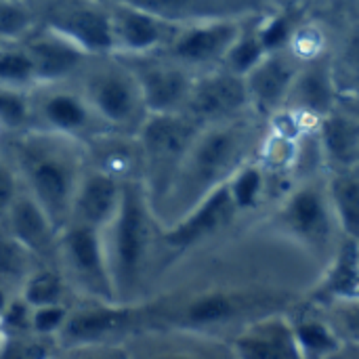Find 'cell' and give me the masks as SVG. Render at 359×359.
Instances as JSON below:
<instances>
[{"mask_svg":"<svg viewBox=\"0 0 359 359\" xmlns=\"http://www.w3.org/2000/svg\"><path fill=\"white\" fill-rule=\"evenodd\" d=\"M160 19L187 25L217 19H252L276 8V0H120Z\"/></svg>","mask_w":359,"mask_h":359,"instance_id":"obj_19","label":"cell"},{"mask_svg":"<svg viewBox=\"0 0 359 359\" xmlns=\"http://www.w3.org/2000/svg\"><path fill=\"white\" fill-rule=\"evenodd\" d=\"M69 292L72 290L57 265H44V267L32 269L19 286V297L29 307L67 303Z\"/></svg>","mask_w":359,"mask_h":359,"instance_id":"obj_29","label":"cell"},{"mask_svg":"<svg viewBox=\"0 0 359 359\" xmlns=\"http://www.w3.org/2000/svg\"><path fill=\"white\" fill-rule=\"evenodd\" d=\"M109 21H111V40L114 55L120 57H139L160 53L172 38L179 25L160 19L139 6L107 0Z\"/></svg>","mask_w":359,"mask_h":359,"instance_id":"obj_15","label":"cell"},{"mask_svg":"<svg viewBox=\"0 0 359 359\" xmlns=\"http://www.w3.org/2000/svg\"><path fill=\"white\" fill-rule=\"evenodd\" d=\"M0 126L2 133H17L32 128L29 90L0 88Z\"/></svg>","mask_w":359,"mask_h":359,"instance_id":"obj_33","label":"cell"},{"mask_svg":"<svg viewBox=\"0 0 359 359\" xmlns=\"http://www.w3.org/2000/svg\"><path fill=\"white\" fill-rule=\"evenodd\" d=\"M122 59L135 72L149 114H183L198 74L179 65L164 53Z\"/></svg>","mask_w":359,"mask_h":359,"instance_id":"obj_14","label":"cell"},{"mask_svg":"<svg viewBox=\"0 0 359 359\" xmlns=\"http://www.w3.org/2000/svg\"><path fill=\"white\" fill-rule=\"evenodd\" d=\"M269 120L252 114L202 126L191 141L156 215L162 227L175 225L200 202L225 187L248 162L259 158Z\"/></svg>","mask_w":359,"mask_h":359,"instance_id":"obj_1","label":"cell"},{"mask_svg":"<svg viewBox=\"0 0 359 359\" xmlns=\"http://www.w3.org/2000/svg\"><path fill=\"white\" fill-rule=\"evenodd\" d=\"M57 343L50 339L27 334H4L0 341V359H48Z\"/></svg>","mask_w":359,"mask_h":359,"instance_id":"obj_34","label":"cell"},{"mask_svg":"<svg viewBox=\"0 0 359 359\" xmlns=\"http://www.w3.org/2000/svg\"><path fill=\"white\" fill-rule=\"evenodd\" d=\"M257 21H259V17H252V19L246 21V25L242 27L236 42L231 44V48H229V53H227L221 67H225V69H229L233 74L246 76L267 55L263 44H261L259 32H257Z\"/></svg>","mask_w":359,"mask_h":359,"instance_id":"obj_31","label":"cell"},{"mask_svg":"<svg viewBox=\"0 0 359 359\" xmlns=\"http://www.w3.org/2000/svg\"><path fill=\"white\" fill-rule=\"evenodd\" d=\"M233 359H305L290 313H273L242 328L229 339Z\"/></svg>","mask_w":359,"mask_h":359,"instance_id":"obj_20","label":"cell"},{"mask_svg":"<svg viewBox=\"0 0 359 359\" xmlns=\"http://www.w3.org/2000/svg\"><path fill=\"white\" fill-rule=\"evenodd\" d=\"M38 25V8L32 2L0 0V44L21 42Z\"/></svg>","mask_w":359,"mask_h":359,"instance_id":"obj_32","label":"cell"},{"mask_svg":"<svg viewBox=\"0 0 359 359\" xmlns=\"http://www.w3.org/2000/svg\"><path fill=\"white\" fill-rule=\"evenodd\" d=\"M0 143L17 170L21 187L61 229L69 219L76 189L88 164L86 145L40 128L2 133Z\"/></svg>","mask_w":359,"mask_h":359,"instance_id":"obj_3","label":"cell"},{"mask_svg":"<svg viewBox=\"0 0 359 359\" xmlns=\"http://www.w3.org/2000/svg\"><path fill=\"white\" fill-rule=\"evenodd\" d=\"M80 301V305H69L65 326L57 337L59 347L126 343L145 328L143 305Z\"/></svg>","mask_w":359,"mask_h":359,"instance_id":"obj_9","label":"cell"},{"mask_svg":"<svg viewBox=\"0 0 359 359\" xmlns=\"http://www.w3.org/2000/svg\"><path fill=\"white\" fill-rule=\"evenodd\" d=\"M328 359H359V345H349V343H345L334 355H330Z\"/></svg>","mask_w":359,"mask_h":359,"instance_id":"obj_41","label":"cell"},{"mask_svg":"<svg viewBox=\"0 0 359 359\" xmlns=\"http://www.w3.org/2000/svg\"><path fill=\"white\" fill-rule=\"evenodd\" d=\"M101 233L116 303L141 305L149 297L154 265L164 257L162 223L141 179L124 181L118 210Z\"/></svg>","mask_w":359,"mask_h":359,"instance_id":"obj_2","label":"cell"},{"mask_svg":"<svg viewBox=\"0 0 359 359\" xmlns=\"http://www.w3.org/2000/svg\"><path fill=\"white\" fill-rule=\"evenodd\" d=\"M244 219H248V217H244L236 208L227 185L217 189L212 196H208L204 202H200L194 210H189L175 225L162 227L164 269L179 257L227 233Z\"/></svg>","mask_w":359,"mask_h":359,"instance_id":"obj_11","label":"cell"},{"mask_svg":"<svg viewBox=\"0 0 359 359\" xmlns=\"http://www.w3.org/2000/svg\"><path fill=\"white\" fill-rule=\"evenodd\" d=\"M326 185L343 238L359 244V166L326 172Z\"/></svg>","mask_w":359,"mask_h":359,"instance_id":"obj_27","label":"cell"},{"mask_svg":"<svg viewBox=\"0 0 359 359\" xmlns=\"http://www.w3.org/2000/svg\"><path fill=\"white\" fill-rule=\"evenodd\" d=\"M359 299V244L341 238L334 255L324 265L318 282L313 284L307 303L326 307Z\"/></svg>","mask_w":359,"mask_h":359,"instance_id":"obj_25","label":"cell"},{"mask_svg":"<svg viewBox=\"0 0 359 359\" xmlns=\"http://www.w3.org/2000/svg\"><path fill=\"white\" fill-rule=\"evenodd\" d=\"M303 61L286 46L280 50L267 53L246 76V88L250 97L252 111L265 120H271L284 109V103L290 95L294 78Z\"/></svg>","mask_w":359,"mask_h":359,"instance_id":"obj_17","label":"cell"},{"mask_svg":"<svg viewBox=\"0 0 359 359\" xmlns=\"http://www.w3.org/2000/svg\"><path fill=\"white\" fill-rule=\"evenodd\" d=\"M0 137H2V126H0Z\"/></svg>","mask_w":359,"mask_h":359,"instance_id":"obj_45","label":"cell"},{"mask_svg":"<svg viewBox=\"0 0 359 359\" xmlns=\"http://www.w3.org/2000/svg\"><path fill=\"white\" fill-rule=\"evenodd\" d=\"M261 217L278 233L309 252L322 269L343 238L328 196L326 172L292 183Z\"/></svg>","mask_w":359,"mask_h":359,"instance_id":"obj_4","label":"cell"},{"mask_svg":"<svg viewBox=\"0 0 359 359\" xmlns=\"http://www.w3.org/2000/svg\"><path fill=\"white\" fill-rule=\"evenodd\" d=\"M183 114L200 126L221 124L252 114L244 76L225 67L198 74Z\"/></svg>","mask_w":359,"mask_h":359,"instance_id":"obj_13","label":"cell"},{"mask_svg":"<svg viewBox=\"0 0 359 359\" xmlns=\"http://www.w3.org/2000/svg\"><path fill=\"white\" fill-rule=\"evenodd\" d=\"M74 80L107 133L137 137L149 109L135 72L122 57H88Z\"/></svg>","mask_w":359,"mask_h":359,"instance_id":"obj_5","label":"cell"},{"mask_svg":"<svg viewBox=\"0 0 359 359\" xmlns=\"http://www.w3.org/2000/svg\"><path fill=\"white\" fill-rule=\"evenodd\" d=\"M318 309L324 313V318L330 322V326L337 330V334L343 339V343L359 345V299L318 307Z\"/></svg>","mask_w":359,"mask_h":359,"instance_id":"obj_36","label":"cell"},{"mask_svg":"<svg viewBox=\"0 0 359 359\" xmlns=\"http://www.w3.org/2000/svg\"><path fill=\"white\" fill-rule=\"evenodd\" d=\"M126 347L130 359H233L229 341L172 328H143Z\"/></svg>","mask_w":359,"mask_h":359,"instance_id":"obj_16","label":"cell"},{"mask_svg":"<svg viewBox=\"0 0 359 359\" xmlns=\"http://www.w3.org/2000/svg\"><path fill=\"white\" fill-rule=\"evenodd\" d=\"M4 334H27L32 332V307L19 297H11L8 305L0 316Z\"/></svg>","mask_w":359,"mask_h":359,"instance_id":"obj_39","label":"cell"},{"mask_svg":"<svg viewBox=\"0 0 359 359\" xmlns=\"http://www.w3.org/2000/svg\"><path fill=\"white\" fill-rule=\"evenodd\" d=\"M38 86L36 69L29 53L21 42L0 44V88L32 90Z\"/></svg>","mask_w":359,"mask_h":359,"instance_id":"obj_30","label":"cell"},{"mask_svg":"<svg viewBox=\"0 0 359 359\" xmlns=\"http://www.w3.org/2000/svg\"><path fill=\"white\" fill-rule=\"evenodd\" d=\"M290 320L305 359H328L345 345L324 313L307 301L290 313Z\"/></svg>","mask_w":359,"mask_h":359,"instance_id":"obj_26","label":"cell"},{"mask_svg":"<svg viewBox=\"0 0 359 359\" xmlns=\"http://www.w3.org/2000/svg\"><path fill=\"white\" fill-rule=\"evenodd\" d=\"M2 337H4V330H2V324H0V341H2Z\"/></svg>","mask_w":359,"mask_h":359,"instance_id":"obj_44","label":"cell"},{"mask_svg":"<svg viewBox=\"0 0 359 359\" xmlns=\"http://www.w3.org/2000/svg\"><path fill=\"white\" fill-rule=\"evenodd\" d=\"M38 23L74 42L88 57L114 55L107 0H42Z\"/></svg>","mask_w":359,"mask_h":359,"instance_id":"obj_10","label":"cell"},{"mask_svg":"<svg viewBox=\"0 0 359 359\" xmlns=\"http://www.w3.org/2000/svg\"><path fill=\"white\" fill-rule=\"evenodd\" d=\"M248 19H217L179 25L160 50L194 74L221 67Z\"/></svg>","mask_w":359,"mask_h":359,"instance_id":"obj_12","label":"cell"},{"mask_svg":"<svg viewBox=\"0 0 359 359\" xmlns=\"http://www.w3.org/2000/svg\"><path fill=\"white\" fill-rule=\"evenodd\" d=\"M0 227L36 261H55L59 229L23 187L8 206Z\"/></svg>","mask_w":359,"mask_h":359,"instance_id":"obj_23","label":"cell"},{"mask_svg":"<svg viewBox=\"0 0 359 359\" xmlns=\"http://www.w3.org/2000/svg\"><path fill=\"white\" fill-rule=\"evenodd\" d=\"M21 2H32V4H38V2H42V0H21Z\"/></svg>","mask_w":359,"mask_h":359,"instance_id":"obj_43","label":"cell"},{"mask_svg":"<svg viewBox=\"0 0 359 359\" xmlns=\"http://www.w3.org/2000/svg\"><path fill=\"white\" fill-rule=\"evenodd\" d=\"M19 191H21V183L17 177V170L0 143V223Z\"/></svg>","mask_w":359,"mask_h":359,"instance_id":"obj_40","label":"cell"},{"mask_svg":"<svg viewBox=\"0 0 359 359\" xmlns=\"http://www.w3.org/2000/svg\"><path fill=\"white\" fill-rule=\"evenodd\" d=\"M124 181L86 164L82 181L76 189L67 223H80L103 229L118 210Z\"/></svg>","mask_w":359,"mask_h":359,"instance_id":"obj_24","label":"cell"},{"mask_svg":"<svg viewBox=\"0 0 359 359\" xmlns=\"http://www.w3.org/2000/svg\"><path fill=\"white\" fill-rule=\"evenodd\" d=\"M339 99L341 93L334 80L332 55L324 53L316 59L303 61L282 111H288L307 124H318Z\"/></svg>","mask_w":359,"mask_h":359,"instance_id":"obj_18","label":"cell"},{"mask_svg":"<svg viewBox=\"0 0 359 359\" xmlns=\"http://www.w3.org/2000/svg\"><path fill=\"white\" fill-rule=\"evenodd\" d=\"M236 208L244 217H257L267 208V175L259 160L244 164L227 183Z\"/></svg>","mask_w":359,"mask_h":359,"instance_id":"obj_28","label":"cell"},{"mask_svg":"<svg viewBox=\"0 0 359 359\" xmlns=\"http://www.w3.org/2000/svg\"><path fill=\"white\" fill-rule=\"evenodd\" d=\"M34 261L36 259L0 227V284L8 280H19L21 284L23 278L34 269Z\"/></svg>","mask_w":359,"mask_h":359,"instance_id":"obj_35","label":"cell"},{"mask_svg":"<svg viewBox=\"0 0 359 359\" xmlns=\"http://www.w3.org/2000/svg\"><path fill=\"white\" fill-rule=\"evenodd\" d=\"M276 6H278V0H276Z\"/></svg>","mask_w":359,"mask_h":359,"instance_id":"obj_46","label":"cell"},{"mask_svg":"<svg viewBox=\"0 0 359 359\" xmlns=\"http://www.w3.org/2000/svg\"><path fill=\"white\" fill-rule=\"evenodd\" d=\"M48 359H130L126 343H105V345H69L55 347Z\"/></svg>","mask_w":359,"mask_h":359,"instance_id":"obj_38","label":"cell"},{"mask_svg":"<svg viewBox=\"0 0 359 359\" xmlns=\"http://www.w3.org/2000/svg\"><path fill=\"white\" fill-rule=\"evenodd\" d=\"M29 105L32 128L63 135L84 145L107 133L86 103L76 80L34 86L29 90Z\"/></svg>","mask_w":359,"mask_h":359,"instance_id":"obj_8","label":"cell"},{"mask_svg":"<svg viewBox=\"0 0 359 359\" xmlns=\"http://www.w3.org/2000/svg\"><path fill=\"white\" fill-rule=\"evenodd\" d=\"M21 44L32 57L38 84L74 80L88 61V55L82 48L40 23L21 40Z\"/></svg>","mask_w":359,"mask_h":359,"instance_id":"obj_21","label":"cell"},{"mask_svg":"<svg viewBox=\"0 0 359 359\" xmlns=\"http://www.w3.org/2000/svg\"><path fill=\"white\" fill-rule=\"evenodd\" d=\"M8 301H11V294L4 290V286L0 284V316H2V311H4V307L8 305Z\"/></svg>","mask_w":359,"mask_h":359,"instance_id":"obj_42","label":"cell"},{"mask_svg":"<svg viewBox=\"0 0 359 359\" xmlns=\"http://www.w3.org/2000/svg\"><path fill=\"white\" fill-rule=\"evenodd\" d=\"M55 263L80 299L116 303L101 229L65 223L57 236Z\"/></svg>","mask_w":359,"mask_h":359,"instance_id":"obj_7","label":"cell"},{"mask_svg":"<svg viewBox=\"0 0 359 359\" xmlns=\"http://www.w3.org/2000/svg\"><path fill=\"white\" fill-rule=\"evenodd\" d=\"M318 141L326 172L359 166V103L341 97L339 103L318 120Z\"/></svg>","mask_w":359,"mask_h":359,"instance_id":"obj_22","label":"cell"},{"mask_svg":"<svg viewBox=\"0 0 359 359\" xmlns=\"http://www.w3.org/2000/svg\"><path fill=\"white\" fill-rule=\"evenodd\" d=\"M67 313H69V303L32 307V332L36 337L50 339L57 343V337L65 326Z\"/></svg>","mask_w":359,"mask_h":359,"instance_id":"obj_37","label":"cell"},{"mask_svg":"<svg viewBox=\"0 0 359 359\" xmlns=\"http://www.w3.org/2000/svg\"><path fill=\"white\" fill-rule=\"evenodd\" d=\"M202 126L185 114H149L137 133L141 156L139 179L149 196L154 210L164 200L191 141Z\"/></svg>","mask_w":359,"mask_h":359,"instance_id":"obj_6","label":"cell"}]
</instances>
